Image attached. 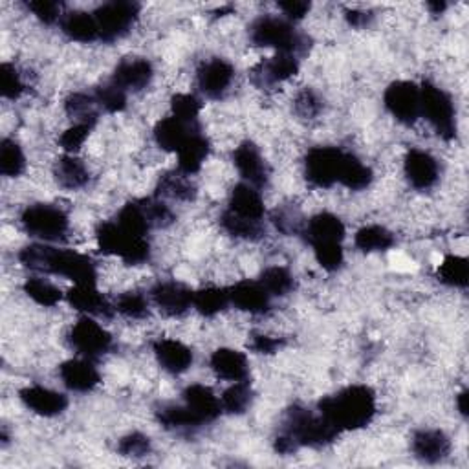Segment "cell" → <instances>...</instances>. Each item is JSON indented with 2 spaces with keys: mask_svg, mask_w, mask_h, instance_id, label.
<instances>
[{
  "mask_svg": "<svg viewBox=\"0 0 469 469\" xmlns=\"http://www.w3.org/2000/svg\"><path fill=\"white\" fill-rule=\"evenodd\" d=\"M19 261L24 268L39 273L61 275L74 284H96L97 268L96 262L74 250H59L44 243L30 244L19 252Z\"/></svg>",
  "mask_w": 469,
  "mask_h": 469,
  "instance_id": "4",
  "label": "cell"
},
{
  "mask_svg": "<svg viewBox=\"0 0 469 469\" xmlns=\"http://www.w3.org/2000/svg\"><path fill=\"white\" fill-rule=\"evenodd\" d=\"M284 345L282 339L273 337V336H264V334H255L252 337V350L257 352V354H275L277 350H280Z\"/></svg>",
  "mask_w": 469,
  "mask_h": 469,
  "instance_id": "55",
  "label": "cell"
},
{
  "mask_svg": "<svg viewBox=\"0 0 469 469\" xmlns=\"http://www.w3.org/2000/svg\"><path fill=\"white\" fill-rule=\"evenodd\" d=\"M63 33L76 42H94L99 41V30L94 14L88 12H70L65 14L61 21Z\"/></svg>",
  "mask_w": 469,
  "mask_h": 469,
  "instance_id": "33",
  "label": "cell"
},
{
  "mask_svg": "<svg viewBox=\"0 0 469 469\" xmlns=\"http://www.w3.org/2000/svg\"><path fill=\"white\" fill-rule=\"evenodd\" d=\"M142 6L133 0H112L101 5L96 12V23L99 30V41L114 42L125 37L140 17Z\"/></svg>",
  "mask_w": 469,
  "mask_h": 469,
  "instance_id": "9",
  "label": "cell"
},
{
  "mask_svg": "<svg viewBox=\"0 0 469 469\" xmlns=\"http://www.w3.org/2000/svg\"><path fill=\"white\" fill-rule=\"evenodd\" d=\"M26 8L44 24H55L57 21L61 23L65 14H63V5L61 3H51V0H32L26 3Z\"/></svg>",
  "mask_w": 469,
  "mask_h": 469,
  "instance_id": "52",
  "label": "cell"
},
{
  "mask_svg": "<svg viewBox=\"0 0 469 469\" xmlns=\"http://www.w3.org/2000/svg\"><path fill=\"white\" fill-rule=\"evenodd\" d=\"M293 110L305 120H314L323 110V99L314 88H303L293 99Z\"/></svg>",
  "mask_w": 469,
  "mask_h": 469,
  "instance_id": "50",
  "label": "cell"
},
{
  "mask_svg": "<svg viewBox=\"0 0 469 469\" xmlns=\"http://www.w3.org/2000/svg\"><path fill=\"white\" fill-rule=\"evenodd\" d=\"M26 170V156L23 147L10 138H5L0 143V172L8 179H19Z\"/></svg>",
  "mask_w": 469,
  "mask_h": 469,
  "instance_id": "40",
  "label": "cell"
},
{
  "mask_svg": "<svg viewBox=\"0 0 469 469\" xmlns=\"http://www.w3.org/2000/svg\"><path fill=\"white\" fill-rule=\"evenodd\" d=\"M229 290V301L234 308L250 314H266L271 305V296L259 280H241Z\"/></svg>",
  "mask_w": 469,
  "mask_h": 469,
  "instance_id": "23",
  "label": "cell"
},
{
  "mask_svg": "<svg viewBox=\"0 0 469 469\" xmlns=\"http://www.w3.org/2000/svg\"><path fill=\"white\" fill-rule=\"evenodd\" d=\"M115 222L120 224L124 229H127L129 233L138 234V237H147V233L151 231V224L145 216V211H143L140 200L125 204L122 207V211L117 213Z\"/></svg>",
  "mask_w": 469,
  "mask_h": 469,
  "instance_id": "43",
  "label": "cell"
},
{
  "mask_svg": "<svg viewBox=\"0 0 469 469\" xmlns=\"http://www.w3.org/2000/svg\"><path fill=\"white\" fill-rule=\"evenodd\" d=\"M298 72H299V59L296 55L277 53L257 63L250 72V79L259 88H270L291 79L293 76H298Z\"/></svg>",
  "mask_w": 469,
  "mask_h": 469,
  "instance_id": "14",
  "label": "cell"
},
{
  "mask_svg": "<svg viewBox=\"0 0 469 469\" xmlns=\"http://www.w3.org/2000/svg\"><path fill=\"white\" fill-rule=\"evenodd\" d=\"M385 108L403 125H415L420 115V87L413 81H394L383 94Z\"/></svg>",
  "mask_w": 469,
  "mask_h": 469,
  "instance_id": "11",
  "label": "cell"
},
{
  "mask_svg": "<svg viewBox=\"0 0 469 469\" xmlns=\"http://www.w3.org/2000/svg\"><path fill=\"white\" fill-rule=\"evenodd\" d=\"M403 172L410 188L428 191L435 188L440 179V165L431 152L422 149H410L403 160Z\"/></svg>",
  "mask_w": 469,
  "mask_h": 469,
  "instance_id": "15",
  "label": "cell"
},
{
  "mask_svg": "<svg viewBox=\"0 0 469 469\" xmlns=\"http://www.w3.org/2000/svg\"><path fill=\"white\" fill-rule=\"evenodd\" d=\"M156 420L169 431H195L202 428L204 424L198 420V417L184 403H163L156 409Z\"/></svg>",
  "mask_w": 469,
  "mask_h": 469,
  "instance_id": "31",
  "label": "cell"
},
{
  "mask_svg": "<svg viewBox=\"0 0 469 469\" xmlns=\"http://www.w3.org/2000/svg\"><path fill=\"white\" fill-rule=\"evenodd\" d=\"M97 103L94 99V94L87 92H72L65 99V112L78 122H97Z\"/></svg>",
  "mask_w": 469,
  "mask_h": 469,
  "instance_id": "42",
  "label": "cell"
},
{
  "mask_svg": "<svg viewBox=\"0 0 469 469\" xmlns=\"http://www.w3.org/2000/svg\"><path fill=\"white\" fill-rule=\"evenodd\" d=\"M140 202H142L145 216L151 224V229L152 227H169L176 220L174 213L170 211V207L165 202H161V198L154 197V198H143Z\"/></svg>",
  "mask_w": 469,
  "mask_h": 469,
  "instance_id": "49",
  "label": "cell"
},
{
  "mask_svg": "<svg viewBox=\"0 0 469 469\" xmlns=\"http://www.w3.org/2000/svg\"><path fill=\"white\" fill-rule=\"evenodd\" d=\"M467 400H469L467 389L460 391L458 396H456V409H458V413H460L464 418H467V415H469V403H467Z\"/></svg>",
  "mask_w": 469,
  "mask_h": 469,
  "instance_id": "58",
  "label": "cell"
},
{
  "mask_svg": "<svg viewBox=\"0 0 469 469\" xmlns=\"http://www.w3.org/2000/svg\"><path fill=\"white\" fill-rule=\"evenodd\" d=\"M24 231L41 243H55L67 237L70 229L69 215L51 204H32L21 215Z\"/></svg>",
  "mask_w": 469,
  "mask_h": 469,
  "instance_id": "8",
  "label": "cell"
},
{
  "mask_svg": "<svg viewBox=\"0 0 469 469\" xmlns=\"http://www.w3.org/2000/svg\"><path fill=\"white\" fill-rule=\"evenodd\" d=\"M156 197L179 202H191L197 197V186L182 170H170L160 176L156 186Z\"/></svg>",
  "mask_w": 469,
  "mask_h": 469,
  "instance_id": "32",
  "label": "cell"
},
{
  "mask_svg": "<svg viewBox=\"0 0 469 469\" xmlns=\"http://www.w3.org/2000/svg\"><path fill=\"white\" fill-rule=\"evenodd\" d=\"M420 115L426 117L442 140L451 142L456 138V110L453 97L431 81L420 85Z\"/></svg>",
  "mask_w": 469,
  "mask_h": 469,
  "instance_id": "7",
  "label": "cell"
},
{
  "mask_svg": "<svg viewBox=\"0 0 469 469\" xmlns=\"http://www.w3.org/2000/svg\"><path fill=\"white\" fill-rule=\"evenodd\" d=\"M19 398L24 403V407L32 410V413L44 417V418H53V417L63 415L69 407V398L63 392H57V391L42 387V385L24 387L19 392Z\"/></svg>",
  "mask_w": 469,
  "mask_h": 469,
  "instance_id": "19",
  "label": "cell"
},
{
  "mask_svg": "<svg viewBox=\"0 0 469 469\" xmlns=\"http://www.w3.org/2000/svg\"><path fill=\"white\" fill-rule=\"evenodd\" d=\"M319 413L339 431H358L367 428L376 413V394L367 385H348L317 403Z\"/></svg>",
  "mask_w": 469,
  "mask_h": 469,
  "instance_id": "3",
  "label": "cell"
},
{
  "mask_svg": "<svg viewBox=\"0 0 469 469\" xmlns=\"http://www.w3.org/2000/svg\"><path fill=\"white\" fill-rule=\"evenodd\" d=\"M277 6L284 14V19L290 23L303 21L308 15V12L312 10V5L303 3V0H286V3H279Z\"/></svg>",
  "mask_w": 469,
  "mask_h": 469,
  "instance_id": "54",
  "label": "cell"
},
{
  "mask_svg": "<svg viewBox=\"0 0 469 469\" xmlns=\"http://www.w3.org/2000/svg\"><path fill=\"white\" fill-rule=\"evenodd\" d=\"M428 8L433 15H440L447 10V3H444V0H431V3H428Z\"/></svg>",
  "mask_w": 469,
  "mask_h": 469,
  "instance_id": "59",
  "label": "cell"
},
{
  "mask_svg": "<svg viewBox=\"0 0 469 469\" xmlns=\"http://www.w3.org/2000/svg\"><path fill=\"white\" fill-rule=\"evenodd\" d=\"M94 99L97 106L108 114H120L127 108V92L115 87L112 81L97 87V90L94 92Z\"/></svg>",
  "mask_w": 469,
  "mask_h": 469,
  "instance_id": "45",
  "label": "cell"
},
{
  "mask_svg": "<svg viewBox=\"0 0 469 469\" xmlns=\"http://www.w3.org/2000/svg\"><path fill=\"white\" fill-rule=\"evenodd\" d=\"M67 301L74 310L90 317L108 319L115 312L114 305L96 288V284H76L69 290Z\"/></svg>",
  "mask_w": 469,
  "mask_h": 469,
  "instance_id": "20",
  "label": "cell"
},
{
  "mask_svg": "<svg viewBox=\"0 0 469 469\" xmlns=\"http://www.w3.org/2000/svg\"><path fill=\"white\" fill-rule=\"evenodd\" d=\"M160 367L170 374H184L193 365V350L176 339H158L152 345Z\"/></svg>",
  "mask_w": 469,
  "mask_h": 469,
  "instance_id": "24",
  "label": "cell"
},
{
  "mask_svg": "<svg viewBox=\"0 0 469 469\" xmlns=\"http://www.w3.org/2000/svg\"><path fill=\"white\" fill-rule=\"evenodd\" d=\"M197 131H200V124H188V122H182L180 117L170 114L156 124L152 134H154V142L160 149L169 151V152H179L180 147Z\"/></svg>",
  "mask_w": 469,
  "mask_h": 469,
  "instance_id": "25",
  "label": "cell"
},
{
  "mask_svg": "<svg viewBox=\"0 0 469 469\" xmlns=\"http://www.w3.org/2000/svg\"><path fill=\"white\" fill-rule=\"evenodd\" d=\"M227 211L248 218V220H259L262 222L264 216V200L261 197V191L246 182L234 186L231 195H229V202H227Z\"/></svg>",
  "mask_w": 469,
  "mask_h": 469,
  "instance_id": "28",
  "label": "cell"
},
{
  "mask_svg": "<svg viewBox=\"0 0 469 469\" xmlns=\"http://www.w3.org/2000/svg\"><path fill=\"white\" fill-rule=\"evenodd\" d=\"M437 277L442 284L451 288H467L469 284V262L460 255H447L437 270Z\"/></svg>",
  "mask_w": 469,
  "mask_h": 469,
  "instance_id": "39",
  "label": "cell"
},
{
  "mask_svg": "<svg viewBox=\"0 0 469 469\" xmlns=\"http://www.w3.org/2000/svg\"><path fill=\"white\" fill-rule=\"evenodd\" d=\"M117 453L127 458H143L151 453V438L143 433H129L117 442Z\"/></svg>",
  "mask_w": 469,
  "mask_h": 469,
  "instance_id": "51",
  "label": "cell"
},
{
  "mask_svg": "<svg viewBox=\"0 0 469 469\" xmlns=\"http://www.w3.org/2000/svg\"><path fill=\"white\" fill-rule=\"evenodd\" d=\"M273 222H275L277 229L282 231V233H286V234H290V233H299V234H301L303 225H305V224L301 225V220H298V215H296V213L284 211V209H282V211H277Z\"/></svg>",
  "mask_w": 469,
  "mask_h": 469,
  "instance_id": "56",
  "label": "cell"
},
{
  "mask_svg": "<svg viewBox=\"0 0 469 469\" xmlns=\"http://www.w3.org/2000/svg\"><path fill=\"white\" fill-rule=\"evenodd\" d=\"M0 92H3V97L12 101L19 99L26 92L23 76L12 63H3V67H0Z\"/></svg>",
  "mask_w": 469,
  "mask_h": 469,
  "instance_id": "46",
  "label": "cell"
},
{
  "mask_svg": "<svg viewBox=\"0 0 469 469\" xmlns=\"http://www.w3.org/2000/svg\"><path fill=\"white\" fill-rule=\"evenodd\" d=\"M170 110H172V115L180 117L182 122L198 124V115H200V110H202V103L193 94H176L170 99Z\"/></svg>",
  "mask_w": 469,
  "mask_h": 469,
  "instance_id": "47",
  "label": "cell"
},
{
  "mask_svg": "<svg viewBox=\"0 0 469 469\" xmlns=\"http://www.w3.org/2000/svg\"><path fill=\"white\" fill-rule=\"evenodd\" d=\"M59 376H61L65 387L72 392H90L101 382V374L94 365V360L83 356L61 363Z\"/></svg>",
  "mask_w": 469,
  "mask_h": 469,
  "instance_id": "22",
  "label": "cell"
},
{
  "mask_svg": "<svg viewBox=\"0 0 469 469\" xmlns=\"http://www.w3.org/2000/svg\"><path fill=\"white\" fill-rule=\"evenodd\" d=\"M234 79V69L222 57L204 61L197 70V85L207 99H222Z\"/></svg>",
  "mask_w": 469,
  "mask_h": 469,
  "instance_id": "16",
  "label": "cell"
},
{
  "mask_svg": "<svg viewBox=\"0 0 469 469\" xmlns=\"http://www.w3.org/2000/svg\"><path fill=\"white\" fill-rule=\"evenodd\" d=\"M151 299L167 317L186 316L195 303V290L179 280H160L151 290Z\"/></svg>",
  "mask_w": 469,
  "mask_h": 469,
  "instance_id": "12",
  "label": "cell"
},
{
  "mask_svg": "<svg viewBox=\"0 0 469 469\" xmlns=\"http://www.w3.org/2000/svg\"><path fill=\"white\" fill-rule=\"evenodd\" d=\"M94 125L96 124H92V122H78L72 127H69L61 134V138H59V145H61L65 154H76L88 140Z\"/></svg>",
  "mask_w": 469,
  "mask_h": 469,
  "instance_id": "48",
  "label": "cell"
},
{
  "mask_svg": "<svg viewBox=\"0 0 469 469\" xmlns=\"http://www.w3.org/2000/svg\"><path fill=\"white\" fill-rule=\"evenodd\" d=\"M154 78V67L145 57H125L124 61L117 63L110 81L120 87L122 90L140 92L151 85Z\"/></svg>",
  "mask_w": 469,
  "mask_h": 469,
  "instance_id": "17",
  "label": "cell"
},
{
  "mask_svg": "<svg viewBox=\"0 0 469 469\" xmlns=\"http://www.w3.org/2000/svg\"><path fill=\"white\" fill-rule=\"evenodd\" d=\"M231 305L229 290L218 286H207L195 291L193 308L204 317H215Z\"/></svg>",
  "mask_w": 469,
  "mask_h": 469,
  "instance_id": "36",
  "label": "cell"
},
{
  "mask_svg": "<svg viewBox=\"0 0 469 469\" xmlns=\"http://www.w3.org/2000/svg\"><path fill=\"white\" fill-rule=\"evenodd\" d=\"M253 401V391L248 380L243 382H233L220 396L222 410L227 415H244L246 410L252 407Z\"/></svg>",
  "mask_w": 469,
  "mask_h": 469,
  "instance_id": "37",
  "label": "cell"
},
{
  "mask_svg": "<svg viewBox=\"0 0 469 469\" xmlns=\"http://www.w3.org/2000/svg\"><path fill=\"white\" fill-rule=\"evenodd\" d=\"M114 308L127 319H145L149 316V299L142 291H125L115 299Z\"/></svg>",
  "mask_w": 469,
  "mask_h": 469,
  "instance_id": "44",
  "label": "cell"
},
{
  "mask_svg": "<svg viewBox=\"0 0 469 469\" xmlns=\"http://www.w3.org/2000/svg\"><path fill=\"white\" fill-rule=\"evenodd\" d=\"M345 224L343 220L328 211L314 215L303 225V239L312 246H325V244H343L345 241Z\"/></svg>",
  "mask_w": 469,
  "mask_h": 469,
  "instance_id": "18",
  "label": "cell"
},
{
  "mask_svg": "<svg viewBox=\"0 0 469 469\" xmlns=\"http://www.w3.org/2000/svg\"><path fill=\"white\" fill-rule=\"evenodd\" d=\"M305 176L314 188L328 189L339 184L350 191L367 189L374 179L372 169L356 154L330 145L314 147L307 152Z\"/></svg>",
  "mask_w": 469,
  "mask_h": 469,
  "instance_id": "1",
  "label": "cell"
},
{
  "mask_svg": "<svg viewBox=\"0 0 469 469\" xmlns=\"http://www.w3.org/2000/svg\"><path fill=\"white\" fill-rule=\"evenodd\" d=\"M23 290H24V293L33 303H37L39 307H44V308L57 307L65 298L63 291L59 290L55 284H51L50 280L41 279V277L28 279L24 282Z\"/></svg>",
  "mask_w": 469,
  "mask_h": 469,
  "instance_id": "38",
  "label": "cell"
},
{
  "mask_svg": "<svg viewBox=\"0 0 469 469\" xmlns=\"http://www.w3.org/2000/svg\"><path fill=\"white\" fill-rule=\"evenodd\" d=\"M259 282L262 284V288L270 293L271 298H284L296 286V279H293L291 271L284 266H271L266 268L261 277Z\"/></svg>",
  "mask_w": 469,
  "mask_h": 469,
  "instance_id": "41",
  "label": "cell"
},
{
  "mask_svg": "<svg viewBox=\"0 0 469 469\" xmlns=\"http://www.w3.org/2000/svg\"><path fill=\"white\" fill-rule=\"evenodd\" d=\"M69 345L79 356L97 360L112 350L114 339L97 321H94L90 316H83L78 323L72 325L69 332Z\"/></svg>",
  "mask_w": 469,
  "mask_h": 469,
  "instance_id": "10",
  "label": "cell"
},
{
  "mask_svg": "<svg viewBox=\"0 0 469 469\" xmlns=\"http://www.w3.org/2000/svg\"><path fill=\"white\" fill-rule=\"evenodd\" d=\"M410 451L424 464H440L451 455V440L440 429H420L410 440Z\"/></svg>",
  "mask_w": 469,
  "mask_h": 469,
  "instance_id": "21",
  "label": "cell"
},
{
  "mask_svg": "<svg viewBox=\"0 0 469 469\" xmlns=\"http://www.w3.org/2000/svg\"><path fill=\"white\" fill-rule=\"evenodd\" d=\"M96 241L103 253L120 257L129 266H138L151 259V244L147 237L129 233L115 220L101 222L96 227Z\"/></svg>",
  "mask_w": 469,
  "mask_h": 469,
  "instance_id": "6",
  "label": "cell"
},
{
  "mask_svg": "<svg viewBox=\"0 0 469 469\" xmlns=\"http://www.w3.org/2000/svg\"><path fill=\"white\" fill-rule=\"evenodd\" d=\"M182 396L184 403L193 410L202 424H211L224 413L220 398L207 385L193 383L184 391Z\"/></svg>",
  "mask_w": 469,
  "mask_h": 469,
  "instance_id": "27",
  "label": "cell"
},
{
  "mask_svg": "<svg viewBox=\"0 0 469 469\" xmlns=\"http://www.w3.org/2000/svg\"><path fill=\"white\" fill-rule=\"evenodd\" d=\"M220 225L222 229L231 234L233 239H241V241H250V243H257L264 237V225L259 220H248L243 216H237L229 213L227 209L222 213L220 216Z\"/></svg>",
  "mask_w": 469,
  "mask_h": 469,
  "instance_id": "34",
  "label": "cell"
},
{
  "mask_svg": "<svg viewBox=\"0 0 469 469\" xmlns=\"http://www.w3.org/2000/svg\"><path fill=\"white\" fill-rule=\"evenodd\" d=\"M317 264L325 271H337L343 266L345 253H343V244H325V246H316L312 248Z\"/></svg>",
  "mask_w": 469,
  "mask_h": 469,
  "instance_id": "53",
  "label": "cell"
},
{
  "mask_svg": "<svg viewBox=\"0 0 469 469\" xmlns=\"http://www.w3.org/2000/svg\"><path fill=\"white\" fill-rule=\"evenodd\" d=\"M396 239L394 234L378 224H371V225H363L362 229H358L356 237H354V244L360 252L363 253H374V252H387L394 246Z\"/></svg>",
  "mask_w": 469,
  "mask_h": 469,
  "instance_id": "35",
  "label": "cell"
},
{
  "mask_svg": "<svg viewBox=\"0 0 469 469\" xmlns=\"http://www.w3.org/2000/svg\"><path fill=\"white\" fill-rule=\"evenodd\" d=\"M55 182L63 189L78 191L88 186L90 172L76 154H63L53 165Z\"/></svg>",
  "mask_w": 469,
  "mask_h": 469,
  "instance_id": "29",
  "label": "cell"
},
{
  "mask_svg": "<svg viewBox=\"0 0 469 469\" xmlns=\"http://www.w3.org/2000/svg\"><path fill=\"white\" fill-rule=\"evenodd\" d=\"M209 367L211 371L225 382H243L248 380L250 374V363L244 352L234 350V348H216L211 360H209Z\"/></svg>",
  "mask_w": 469,
  "mask_h": 469,
  "instance_id": "26",
  "label": "cell"
},
{
  "mask_svg": "<svg viewBox=\"0 0 469 469\" xmlns=\"http://www.w3.org/2000/svg\"><path fill=\"white\" fill-rule=\"evenodd\" d=\"M248 35L252 44L261 48H273L277 53L299 57L305 55L310 48V39L284 17L262 15L252 23Z\"/></svg>",
  "mask_w": 469,
  "mask_h": 469,
  "instance_id": "5",
  "label": "cell"
},
{
  "mask_svg": "<svg viewBox=\"0 0 469 469\" xmlns=\"http://www.w3.org/2000/svg\"><path fill=\"white\" fill-rule=\"evenodd\" d=\"M233 165L237 167L239 174L243 176V180L257 189H262L270 182V167L261 152V149L246 140L239 143V147H234L233 151Z\"/></svg>",
  "mask_w": 469,
  "mask_h": 469,
  "instance_id": "13",
  "label": "cell"
},
{
  "mask_svg": "<svg viewBox=\"0 0 469 469\" xmlns=\"http://www.w3.org/2000/svg\"><path fill=\"white\" fill-rule=\"evenodd\" d=\"M209 151L211 145L209 140L202 134V129L193 133L189 140L180 147V151L176 152L179 154V170H182L188 176L197 174L202 169L204 161L207 160Z\"/></svg>",
  "mask_w": 469,
  "mask_h": 469,
  "instance_id": "30",
  "label": "cell"
},
{
  "mask_svg": "<svg viewBox=\"0 0 469 469\" xmlns=\"http://www.w3.org/2000/svg\"><path fill=\"white\" fill-rule=\"evenodd\" d=\"M372 19H374V15L369 12H362V10H346L345 12V21L352 28H365L372 23Z\"/></svg>",
  "mask_w": 469,
  "mask_h": 469,
  "instance_id": "57",
  "label": "cell"
},
{
  "mask_svg": "<svg viewBox=\"0 0 469 469\" xmlns=\"http://www.w3.org/2000/svg\"><path fill=\"white\" fill-rule=\"evenodd\" d=\"M341 433L319 413L301 407L293 405L286 410L282 429L273 440V447L279 455H291L299 451L301 447H326Z\"/></svg>",
  "mask_w": 469,
  "mask_h": 469,
  "instance_id": "2",
  "label": "cell"
}]
</instances>
